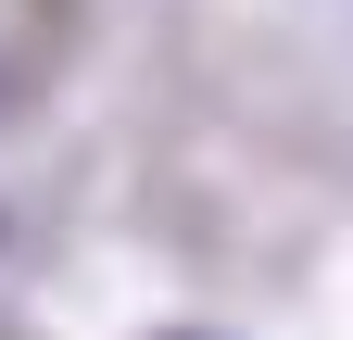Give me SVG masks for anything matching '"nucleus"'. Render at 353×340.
I'll return each mask as SVG.
<instances>
[]
</instances>
